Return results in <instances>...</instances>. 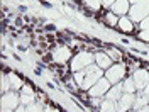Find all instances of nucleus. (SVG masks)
Instances as JSON below:
<instances>
[{
    "label": "nucleus",
    "instance_id": "8",
    "mask_svg": "<svg viewBox=\"0 0 149 112\" xmlns=\"http://www.w3.org/2000/svg\"><path fill=\"white\" fill-rule=\"evenodd\" d=\"M44 112H59V111H56V109H53V107H46Z\"/></svg>",
    "mask_w": 149,
    "mask_h": 112
},
{
    "label": "nucleus",
    "instance_id": "5",
    "mask_svg": "<svg viewBox=\"0 0 149 112\" xmlns=\"http://www.w3.org/2000/svg\"><path fill=\"white\" fill-rule=\"evenodd\" d=\"M26 112H44L42 111V105L41 104H31V105H26Z\"/></svg>",
    "mask_w": 149,
    "mask_h": 112
},
{
    "label": "nucleus",
    "instance_id": "7",
    "mask_svg": "<svg viewBox=\"0 0 149 112\" xmlns=\"http://www.w3.org/2000/svg\"><path fill=\"white\" fill-rule=\"evenodd\" d=\"M14 112H26V105H19V107H17Z\"/></svg>",
    "mask_w": 149,
    "mask_h": 112
},
{
    "label": "nucleus",
    "instance_id": "6",
    "mask_svg": "<svg viewBox=\"0 0 149 112\" xmlns=\"http://www.w3.org/2000/svg\"><path fill=\"white\" fill-rule=\"evenodd\" d=\"M32 102H34L32 95H27V93H22V95H20V104H22V105H31Z\"/></svg>",
    "mask_w": 149,
    "mask_h": 112
},
{
    "label": "nucleus",
    "instance_id": "4",
    "mask_svg": "<svg viewBox=\"0 0 149 112\" xmlns=\"http://www.w3.org/2000/svg\"><path fill=\"white\" fill-rule=\"evenodd\" d=\"M112 10H113V12H119V14L125 12V10H127V0H119V4H113Z\"/></svg>",
    "mask_w": 149,
    "mask_h": 112
},
{
    "label": "nucleus",
    "instance_id": "1",
    "mask_svg": "<svg viewBox=\"0 0 149 112\" xmlns=\"http://www.w3.org/2000/svg\"><path fill=\"white\" fill-rule=\"evenodd\" d=\"M92 61H93V56L90 53H80V55H76L71 60V68H73L74 71H80L83 66L90 65Z\"/></svg>",
    "mask_w": 149,
    "mask_h": 112
},
{
    "label": "nucleus",
    "instance_id": "3",
    "mask_svg": "<svg viewBox=\"0 0 149 112\" xmlns=\"http://www.w3.org/2000/svg\"><path fill=\"white\" fill-rule=\"evenodd\" d=\"M95 58H97V63H98L100 66H103V68H107V66L112 65V61L107 58V55H102V53H100V55H97Z\"/></svg>",
    "mask_w": 149,
    "mask_h": 112
},
{
    "label": "nucleus",
    "instance_id": "2",
    "mask_svg": "<svg viewBox=\"0 0 149 112\" xmlns=\"http://www.w3.org/2000/svg\"><path fill=\"white\" fill-rule=\"evenodd\" d=\"M2 104H3V107H7V105H9V109L15 111V109L19 107V104H20V97H17L14 92H7V93H3Z\"/></svg>",
    "mask_w": 149,
    "mask_h": 112
}]
</instances>
